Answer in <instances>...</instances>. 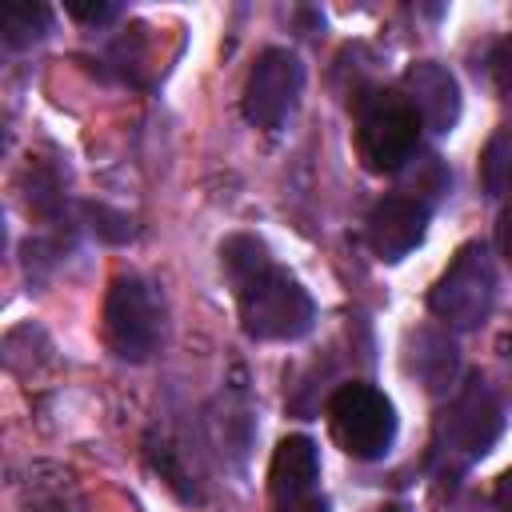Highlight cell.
Returning <instances> with one entry per match:
<instances>
[{
  "mask_svg": "<svg viewBox=\"0 0 512 512\" xmlns=\"http://www.w3.org/2000/svg\"><path fill=\"white\" fill-rule=\"evenodd\" d=\"M236 304L240 324L252 340H300L316 320L308 288L276 264L252 276L244 288H236Z\"/></svg>",
  "mask_w": 512,
  "mask_h": 512,
  "instance_id": "6da1fadb",
  "label": "cell"
},
{
  "mask_svg": "<svg viewBox=\"0 0 512 512\" xmlns=\"http://www.w3.org/2000/svg\"><path fill=\"white\" fill-rule=\"evenodd\" d=\"M356 136L360 152L376 172H400L416 156L420 116L404 92L372 88L356 100Z\"/></svg>",
  "mask_w": 512,
  "mask_h": 512,
  "instance_id": "7a4b0ae2",
  "label": "cell"
},
{
  "mask_svg": "<svg viewBox=\"0 0 512 512\" xmlns=\"http://www.w3.org/2000/svg\"><path fill=\"white\" fill-rule=\"evenodd\" d=\"M328 424H332L336 444L352 460H380L396 440L392 400L380 388L364 384V380H352V384L336 388V396L328 400Z\"/></svg>",
  "mask_w": 512,
  "mask_h": 512,
  "instance_id": "3957f363",
  "label": "cell"
},
{
  "mask_svg": "<svg viewBox=\"0 0 512 512\" xmlns=\"http://www.w3.org/2000/svg\"><path fill=\"white\" fill-rule=\"evenodd\" d=\"M496 300V268L488 256V244L472 240L464 244L452 264L444 268V276L436 280V288L428 292V308L448 324V328H476L488 320Z\"/></svg>",
  "mask_w": 512,
  "mask_h": 512,
  "instance_id": "277c9868",
  "label": "cell"
},
{
  "mask_svg": "<svg viewBox=\"0 0 512 512\" xmlns=\"http://www.w3.org/2000/svg\"><path fill=\"white\" fill-rule=\"evenodd\" d=\"M160 324H164V308L156 288L140 276H116L104 300V336L112 352L132 364L148 360L156 352Z\"/></svg>",
  "mask_w": 512,
  "mask_h": 512,
  "instance_id": "5b68a950",
  "label": "cell"
},
{
  "mask_svg": "<svg viewBox=\"0 0 512 512\" xmlns=\"http://www.w3.org/2000/svg\"><path fill=\"white\" fill-rule=\"evenodd\" d=\"M304 88V68L288 48H264L244 80V96L240 108L256 128L280 132L288 124V116L296 112Z\"/></svg>",
  "mask_w": 512,
  "mask_h": 512,
  "instance_id": "8992f818",
  "label": "cell"
},
{
  "mask_svg": "<svg viewBox=\"0 0 512 512\" xmlns=\"http://www.w3.org/2000/svg\"><path fill=\"white\" fill-rule=\"evenodd\" d=\"M500 428H504V416L496 396L484 388V380H468V388L452 400V408L440 420V452L456 468H464L496 444Z\"/></svg>",
  "mask_w": 512,
  "mask_h": 512,
  "instance_id": "52a82bcc",
  "label": "cell"
},
{
  "mask_svg": "<svg viewBox=\"0 0 512 512\" xmlns=\"http://www.w3.org/2000/svg\"><path fill=\"white\" fill-rule=\"evenodd\" d=\"M428 232V204L416 196H384L368 212V244L380 260H404Z\"/></svg>",
  "mask_w": 512,
  "mask_h": 512,
  "instance_id": "ba28073f",
  "label": "cell"
},
{
  "mask_svg": "<svg viewBox=\"0 0 512 512\" xmlns=\"http://www.w3.org/2000/svg\"><path fill=\"white\" fill-rule=\"evenodd\" d=\"M404 96L416 108L424 128H432L440 136L456 128V120H460V84L444 64H436V60L412 64L404 72Z\"/></svg>",
  "mask_w": 512,
  "mask_h": 512,
  "instance_id": "9c48e42d",
  "label": "cell"
},
{
  "mask_svg": "<svg viewBox=\"0 0 512 512\" xmlns=\"http://www.w3.org/2000/svg\"><path fill=\"white\" fill-rule=\"evenodd\" d=\"M320 480V452L308 436H284L268 464V492L276 504L304 500Z\"/></svg>",
  "mask_w": 512,
  "mask_h": 512,
  "instance_id": "30bf717a",
  "label": "cell"
},
{
  "mask_svg": "<svg viewBox=\"0 0 512 512\" xmlns=\"http://www.w3.org/2000/svg\"><path fill=\"white\" fill-rule=\"evenodd\" d=\"M220 268H224V276L232 280V288H244L252 276H260L264 268H272V256H268L264 240L240 232V236H228V240L220 244Z\"/></svg>",
  "mask_w": 512,
  "mask_h": 512,
  "instance_id": "8fae6325",
  "label": "cell"
},
{
  "mask_svg": "<svg viewBox=\"0 0 512 512\" xmlns=\"http://www.w3.org/2000/svg\"><path fill=\"white\" fill-rule=\"evenodd\" d=\"M52 28V8L48 4H32V0H8L4 16H0V32L8 48H24L32 40H40Z\"/></svg>",
  "mask_w": 512,
  "mask_h": 512,
  "instance_id": "7c38bea8",
  "label": "cell"
},
{
  "mask_svg": "<svg viewBox=\"0 0 512 512\" xmlns=\"http://www.w3.org/2000/svg\"><path fill=\"white\" fill-rule=\"evenodd\" d=\"M480 176L488 196H512V128L496 132L480 156Z\"/></svg>",
  "mask_w": 512,
  "mask_h": 512,
  "instance_id": "4fadbf2b",
  "label": "cell"
},
{
  "mask_svg": "<svg viewBox=\"0 0 512 512\" xmlns=\"http://www.w3.org/2000/svg\"><path fill=\"white\" fill-rule=\"evenodd\" d=\"M404 168H408V184L420 188V192L440 196V192H448V184H452V176L444 172L440 156H412ZM404 168H400V172H404Z\"/></svg>",
  "mask_w": 512,
  "mask_h": 512,
  "instance_id": "5bb4252c",
  "label": "cell"
},
{
  "mask_svg": "<svg viewBox=\"0 0 512 512\" xmlns=\"http://www.w3.org/2000/svg\"><path fill=\"white\" fill-rule=\"evenodd\" d=\"M88 216L96 220L92 228H96L104 240H124V236H132V224H128V216H120V212H108L104 204H88Z\"/></svg>",
  "mask_w": 512,
  "mask_h": 512,
  "instance_id": "9a60e30c",
  "label": "cell"
},
{
  "mask_svg": "<svg viewBox=\"0 0 512 512\" xmlns=\"http://www.w3.org/2000/svg\"><path fill=\"white\" fill-rule=\"evenodd\" d=\"M116 12H120L116 4H80V0L68 4V16H76V20H84V24H104V20H112Z\"/></svg>",
  "mask_w": 512,
  "mask_h": 512,
  "instance_id": "2e32d148",
  "label": "cell"
},
{
  "mask_svg": "<svg viewBox=\"0 0 512 512\" xmlns=\"http://www.w3.org/2000/svg\"><path fill=\"white\" fill-rule=\"evenodd\" d=\"M496 84L504 92V100L512 104V36L504 40V48L496 52Z\"/></svg>",
  "mask_w": 512,
  "mask_h": 512,
  "instance_id": "e0dca14e",
  "label": "cell"
},
{
  "mask_svg": "<svg viewBox=\"0 0 512 512\" xmlns=\"http://www.w3.org/2000/svg\"><path fill=\"white\" fill-rule=\"evenodd\" d=\"M496 240H500V252H504V260L512 264V200L504 204V212H500V224H496Z\"/></svg>",
  "mask_w": 512,
  "mask_h": 512,
  "instance_id": "ac0fdd59",
  "label": "cell"
},
{
  "mask_svg": "<svg viewBox=\"0 0 512 512\" xmlns=\"http://www.w3.org/2000/svg\"><path fill=\"white\" fill-rule=\"evenodd\" d=\"M492 500H496V508H500V512H512V468H508V472H500Z\"/></svg>",
  "mask_w": 512,
  "mask_h": 512,
  "instance_id": "d6986e66",
  "label": "cell"
},
{
  "mask_svg": "<svg viewBox=\"0 0 512 512\" xmlns=\"http://www.w3.org/2000/svg\"><path fill=\"white\" fill-rule=\"evenodd\" d=\"M280 512H328V504H324V500H316V496H304V500L280 504Z\"/></svg>",
  "mask_w": 512,
  "mask_h": 512,
  "instance_id": "ffe728a7",
  "label": "cell"
},
{
  "mask_svg": "<svg viewBox=\"0 0 512 512\" xmlns=\"http://www.w3.org/2000/svg\"><path fill=\"white\" fill-rule=\"evenodd\" d=\"M376 512H404L400 504H384V508H376Z\"/></svg>",
  "mask_w": 512,
  "mask_h": 512,
  "instance_id": "44dd1931",
  "label": "cell"
}]
</instances>
